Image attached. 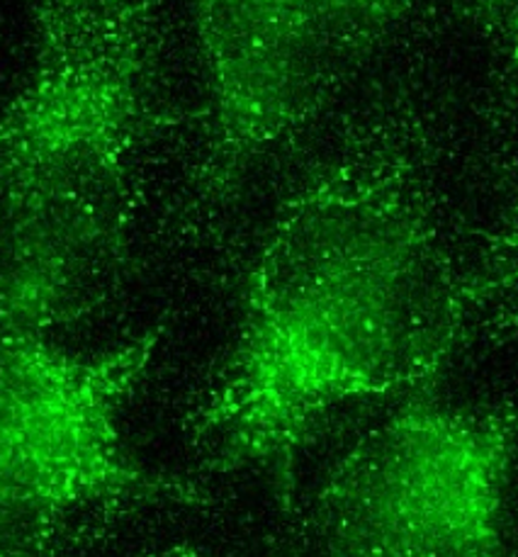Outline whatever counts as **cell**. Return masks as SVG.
Returning a JSON list of instances; mask_svg holds the SVG:
<instances>
[{
    "label": "cell",
    "mask_w": 518,
    "mask_h": 557,
    "mask_svg": "<svg viewBox=\"0 0 518 557\" xmlns=\"http://www.w3.org/2000/svg\"><path fill=\"white\" fill-rule=\"evenodd\" d=\"M451 275L433 134L397 96L266 226L232 346L188 419L205 468L258 474L289 509L299 458L338 409L419 392L453 356Z\"/></svg>",
    "instance_id": "1"
},
{
    "label": "cell",
    "mask_w": 518,
    "mask_h": 557,
    "mask_svg": "<svg viewBox=\"0 0 518 557\" xmlns=\"http://www.w3.org/2000/svg\"><path fill=\"white\" fill-rule=\"evenodd\" d=\"M163 332L74 354L47 334L0 326V555L51 550L102 516L207 502L195 484L149 470L122 438Z\"/></svg>",
    "instance_id": "3"
},
{
    "label": "cell",
    "mask_w": 518,
    "mask_h": 557,
    "mask_svg": "<svg viewBox=\"0 0 518 557\" xmlns=\"http://www.w3.org/2000/svg\"><path fill=\"white\" fill-rule=\"evenodd\" d=\"M409 0H193L207 137L190 214L214 220L334 106Z\"/></svg>",
    "instance_id": "4"
},
{
    "label": "cell",
    "mask_w": 518,
    "mask_h": 557,
    "mask_svg": "<svg viewBox=\"0 0 518 557\" xmlns=\"http://www.w3.org/2000/svg\"><path fill=\"white\" fill-rule=\"evenodd\" d=\"M35 64L0 115V326L49 334L130 268L157 127V0H27Z\"/></svg>",
    "instance_id": "2"
},
{
    "label": "cell",
    "mask_w": 518,
    "mask_h": 557,
    "mask_svg": "<svg viewBox=\"0 0 518 557\" xmlns=\"http://www.w3.org/2000/svg\"><path fill=\"white\" fill-rule=\"evenodd\" d=\"M451 336L455 348L472 336L518 329V214L492 234L474 261L453 271L448 287Z\"/></svg>",
    "instance_id": "6"
},
{
    "label": "cell",
    "mask_w": 518,
    "mask_h": 557,
    "mask_svg": "<svg viewBox=\"0 0 518 557\" xmlns=\"http://www.w3.org/2000/svg\"><path fill=\"white\" fill-rule=\"evenodd\" d=\"M516 458L518 399L458 407L411 392L329 470L312 541L329 555H499Z\"/></svg>",
    "instance_id": "5"
},
{
    "label": "cell",
    "mask_w": 518,
    "mask_h": 557,
    "mask_svg": "<svg viewBox=\"0 0 518 557\" xmlns=\"http://www.w3.org/2000/svg\"><path fill=\"white\" fill-rule=\"evenodd\" d=\"M504 61L509 98L518 100V0H462Z\"/></svg>",
    "instance_id": "7"
}]
</instances>
